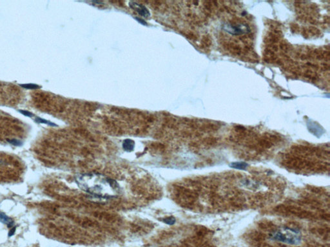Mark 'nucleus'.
Segmentation results:
<instances>
[{"label": "nucleus", "mask_w": 330, "mask_h": 247, "mask_svg": "<svg viewBox=\"0 0 330 247\" xmlns=\"http://www.w3.org/2000/svg\"><path fill=\"white\" fill-rule=\"evenodd\" d=\"M35 122L36 123H38V124H47V125H49L51 126H56V124H55L54 123H53L52 122H50L48 121H47V120L40 118V117L35 118Z\"/></svg>", "instance_id": "6"}, {"label": "nucleus", "mask_w": 330, "mask_h": 247, "mask_svg": "<svg viewBox=\"0 0 330 247\" xmlns=\"http://www.w3.org/2000/svg\"><path fill=\"white\" fill-rule=\"evenodd\" d=\"M7 142H8L9 144H12V145L14 146H17V147H19L22 146L23 142H21V140H17V139H10V140H7Z\"/></svg>", "instance_id": "9"}, {"label": "nucleus", "mask_w": 330, "mask_h": 247, "mask_svg": "<svg viewBox=\"0 0 330 247\" xmlns=\"http://www.w3.org/2000/svg\"><path fill=\"white\" fill-rule=\"evenodd\" d=\"M230 166L233 169H238V170H245L248 167V164L244 162H233L230 165Z\"/></svg>", "instance_id": "4"}, {"label": "nucleus", "mask_w": 330, "mask_h": 247, "mask_svg": "<svg viewBox=\"0 0 330 247\" xmlns=\"http://www.w3.org/2000/svg\"><path fill=\"white\" fill-rule=\"evenodd\" d=\"M176 221L175 218L173 216H170L168 218H166L165 219H163L162 220V222L163 223H165L166 224H167L168 225H173V224H175Z\"/></svg>", "instance_id": "8"}, {"label": "nucleus", "mask_w": 330, "mask_h": 247, "mask_svg": "<svg viewBox=\"0 0 330 247\" xmlns=\"http://www.w3.org/2000/svg\"><path fill=\"white\" fill-rule=\"evenodd\" d=\"M19 86L21 87H22L23 88H25V89H28V90H35V89H38V88H40V86L37 85V84H31V83L19 84Z\"/></svg>", "instance_id": "7"}, {"label": "nucleus", "mask_w": 330, "mask_h": 247, "mask_svg": "<svg viewBox=\"0 0 330 247\" xmlns=\"http://www.w3.org/2000/svg\"><path fill=\"white\" fill-rule=\"evenodd\" d=\"M123 148L126 151H132L134 148V143L131 140H126L123 143Z\"/></svg>", "instance_id": "5"}, {"label": "nucleus", "mask_w": 330, "mask_h": 247, "mask_svg": "<svg viewBox=\"0 0 330 247\" xmlns=\"http://www.w3.org/2000/svg\"><path fill=\"white\" fill-rule=\"evenodd\" d=\"M0 222L1 223L6 224L7 227L9 228H11L14 226V221L12 220V219L9 218L6 214L4 213H0Z\"/></svg>", "instance_id": "3"}, {"label": "nucleus", "mask_w": 330, "mask_h": 247, "mask_svg": "<svg viewBox=\"0 0 330 247\" xmlns=\"http://www.w3.org/2000/svg\"><path fill=\"white\" fill-rule=\"evenodd\" d=\"M76 182L83 191L99 197H116L120 193V187L116 181L98 173L77 175Z\"/></svg>", "instance_id": "1"}, {"label": "nucleus", "mask_w": 330, "mask_h": 247, "mask_svg": "<svg viewBox=\"0 0 330 247\" xmlns=\"http://www.w3.org/2000/svg\"><path fill=\"white\" fill-rule=\"evenodd\" d=\"M3 164V162L1 161V160H0V164Z\"/></svg>", "instance_id": "12"}, {"label": "nucleus", "mask_w": 330, "mask_h": 247, "mask_svg": "<svg viewBox=\"0 0 330 247\" xmlns=\"http://www.w3.org/2000/svg\"><path fill=\"white\" fill-rule=\"evenodd\" d=\"M18 112H19L20 113H21L22 115H23L24 116H27V117H30V118H31V117H33V116H34V114L32 113H31V112L28 111H27V110H23V109H19Z\"/></svg>", "instance_id": "10"}, {"label": "nucleus", "mask_w": 330, "mask_h": 247, "mask_svg": "<svg viewBox=\"0 0 330 247\" xmlns=\"http://www.w3.org/2000/svg\"><path fill=\"white\" fill-rule=\"evenodd\" d=\"M272 241H277L290 245H299L302 241L301 232L297 228L285 227L274 230L269 234Z\"/></svg>", "instance_id": "2"}, {"label": "nucleus", "mask_w": 330, "mask_h": 247, "mask_svg": "<svg viewBox=\"0 0 330 247\" xmlns=\"http://www.w3.org/2000/svg\"><path fill=\"white\" fill-rule=\"evenodd\" d=\"M16 230V227H14L10 228V230L9 232V237H11V236H12L14 234H15Z\"/></svg>", "instance_id": "11"}]
</instances>
